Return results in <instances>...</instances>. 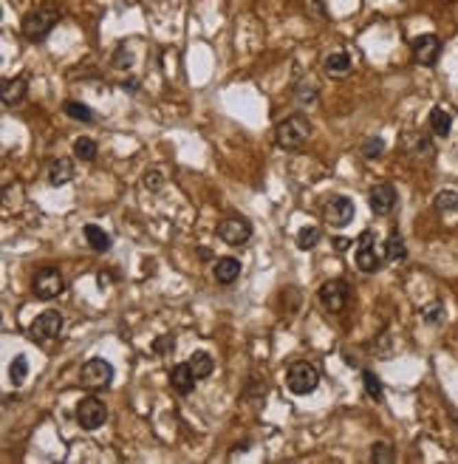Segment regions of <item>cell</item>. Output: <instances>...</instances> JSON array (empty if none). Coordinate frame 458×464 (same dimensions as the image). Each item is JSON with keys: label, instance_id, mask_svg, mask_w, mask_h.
<instances>
[{"label": "cell", "instance_id": "obj_28", "mask_svg": "<svg viewBox=\"0 0 458 464\" xmlns=\"http://www.w3.org/2000/svg\"><path fill=\"white\" fill-rule=\"evenodd\" d=\"M436 210H439V213H455V210H458V193L442 190V193L436 196Z\"/></svg>", "mask_w": 458, "mask_h": 464}, {"label": "cell", "instance_id": "obj_29", "mask_svg": "<svg viewBox=\"0 0 458 464\" xmlns=\"http://www.w3.org/2000/svg\"><path fill=\"white\" fill-rule=\"evenodd\" d=\"M396 456H394V448L387 445V442H376L374 450H371V461L374 464H391Z\"/></svg>", "mask_w": 458, "mask_h": 464}, {"label": "cell", "instance_id": "obj_9", "mask_svg": "<svg viewBox=\"0 0 458 464\" xmlns=\"http://www.w3.org/2000/svg\"><path fill=\"white\" fill-rule=\"evenodd\" d=\"M62 323H65V320H62L60 312H43V314H37V320L29 326V337H32L34 343H49V340L60 337Z\"/></svg>", "mask_w": 458, "mask_h": 464}, {"label": "cell", "instance_id": "obj_36", "mask_svg": "<svg viewBox=\"0 0 458 464\" xmlns=\"http://www.w3.org/2000/svg\"><path fill=\"white\" fill-rule=\"evenodd\" d=\"M348 244H354V241H348V238H337V241H334L337 252H346V249H348Z\"/></svg>", "mask_w": 458, "mask_h": 464}, {"label": "cell", "instance_id": "obj_4", "mask_svg": "<svg viewBox=\"0 0 458 464\" xmlns=\"http://www.w3.org/2000/svg\"><path fill=\"white\" fill-rule=\"evenodd\" d=\"M65 292V277L60 269L54 266H43L37 275H34V294L40 300H54Z\"/></svg>", "mask_w": 458, "mask_h": 464}, {"label": "cell", "instance_id": "obj_33", "mask_svg": "<svg viewBox=\"0 0 458 464\" xmlns=\"http://www.w3.org/2000/svg\"><path fill=\"white\" fill-rule=\"evenodd\" d=\"M424 320L427 323H442L444 320V303H430L424 309Z\"/></svg>", "mask_w": 458, "mask_h": 464}, {"label": "cell", "instance_id": "obj_20", "mask_svg": "<svg viewBox=\"0 0 458 464\" xmlns=\"http://www.w3.org/2000/svg\"><path fill=\"white\" fill-rule=\"evenodd\" d=\"M427 125H430V130L436 133V136H450V130H453V116H450L444 108H433L430 116H427Z\"/></svg>", "mask_w": 458, "mask_h": 464}, {"label": "cell", "instance_id": "obj_26", "mask_svg": "<svg viewBox=\"0 0 458 464\" xmlns=\"http://www.w3.org/2000/svg\"><path fill=\"white\" fill-rule=\"evenodd\" d=\"M9 377H12V382L14 385H23L26 382V377H29V360L26 357H14V362L9 365Z\"/></svg>", "mask_w": 458, "mask_h": 464}, {"label": "cell", "instance_id": "obj_10", "mask_svg": "<svg viewBox=\"0 0 458 464\" xmlns=\"http://www.w3.org/2000/svg\"><path fill=\"white\" fill-rule=\"evenodd\" d=\"M218 238L229 246H243L249 238H252V224L246 218H224L218 224Z\"/></svg>", "mask_w": 458, "mask_h": 464}, {"label": "cell", "instance_id": "obj_14", "mask_svg": "<svg viewBox=\"0 0 458 464\" xmlns=\"http://www.w3.org/2000/svg\"><path fill=\"white\" fill-rule=\"evenodd\" d=\"M195 382H198V377H195V371H193L190 362L173 365V371H170V385H173L176 393H181V397H190V393L195 391Z\"/></svg>", "mask_w": 458, "mask_h": 464}, {"label": "cell", "instance_id": "obj_3", "mask_svg": "<svg viewBox=\"0 0 458 464\" xmlns=\"http://www.w3.org/2000/svg\"><path fill=\"white\" fill-rule=\"evenodd\" d=\"M57 20H60V14L54 9H34V12H29L26 17H23V34L37 43L57 26Z\"/></svg>", "mask_w": 458, "mask_h": 464}, {"label": "cell", "instance_id": "obj_21", "mask_svg": "<svg viewBox=\"0 0 458 464\" xmlns=\"http://www.w3.org/2000/svg\"><path fill=\"white\" fill-rule=\"evenodd\" d=\"M62 111H65L68 119H77V122H85V125H91V122L97 119L94 111H91L85 102H77V100H68V102L62 105Z\"/></svg>", "mask_w": 458, "mask_h": 464}, {"label": "cell", "instance_id": "obj_32", "mask_svg": "<svg viewBox=\"0 0 458 464\" xmlns=\"http://www.w3.org/2000/svg\"><path fill=\"white\" fill-rule=\"evenodd\" d=\"M297 100H300L303 105H311V102L317 100L314 85H309V82H300V85H297Z\"/></svg>", "mask_w": 458, "mask_h": 464}, {"label": "cell", "instance_id": "obj_8", "mask_svg": "<svg viewBox=\"0 0 458 464\" xmlns=\"http://www.w3.org/2000/svg\"><path fill=\"white\" fill-rule=\"evenodd\" d=\"M105 419H108V408H105L102 399L85 397V399L77 405V422H80L82 430H97V428L105 425Z\"/></svg>", "mask_w": 458, "mask_h": 464}, {"label": "cell", "instance_id": "obj_38", "mask_svg": "<svg viewBox=\"0 0 458 464\" xmlns=\"http://www.w3.org/2000/svg\"><path fill=\"white\" fill-rule=\"evenodd\" d=\"M450 3H453V0H450Z\"/></svg>", "mask_w": 458, "mask_h": 464}, {"label": "cell", "instance_id": "obj_35", "mask_svg": "<svg viewBox=\"0 0 458 464\" xmlns=\"http://www.w3.org/2000/svg\"><path fill=\"white\" fill-rule=\"evenodd\" d=\"M306 9H311V12L317 14V20L326 17V14H323V6H320V0H306Z\"/></svg>", "mask_w": 458, "mask_h": 464}, {"label": "cell", "instance_id": "obj_2", "mask_svg": "<svg viewBox=\"0 0 458 464\" xmlns=\"http://www.w3.org/2000/svg\"><path fill=\"white\" fill-rule=\"evenodd\" d=\"M286 385H289L291 393H297V397H309V393H314L317 385H320L317 365H311V362H294L289 368V374H286Z\"/></svg>", "mask_w": 458, "mask_h": 464}, {"label": "cell", "instance_id": "obj_19", "mask_svg": "<svg viewBox=\"0 0 458 464\" xmlns=\"http://www.w3.org/2000/svg\"><path fill=\"white\" fill-rule=\"evenodd\" d=\"M85 241L91 244V249L94 252H110V246H113V238L108 235V232L102 229V227H97V224H85Z\"/></svg>", "mask_w": 458, "mask_h": 464}, {"label": "cell", "instance_id": "obj_25", "mask_svg": "<svg viewBox=\"0 0 458 464\" xmlns=\"http://www.w3.org/2000/svg\"><path fill=\"white\" fill-rule=\"evenodd\" d=\"M74 156L82 159V161H94L97 159V142L94 139H88V136H80L74 142Z\"/></svg>", "mask_w": 458, "mask_h": 464}, {"label": "cell", "instance_id": "obj_27", "mask_svg": "<svg viewBox=\"0 0 458 464\" xmlns=\"http://www.w3.org/2000/svg\"><path fill=\"white\" fill-rule=\"evenodd\" d=\"M320 235H323V232H320V227H303L300 232H297V246H300V249L306 252V249L317 246Z\"/></svg>", "mask_w": 458, "mask_h": 464}, {"label": "cell", "instance_id": "obj_12", "mask_svg": "<svg viewBox=\"0 0 458 464\" xmlns=\"http://www.w3.org/2000/svg\"><path fill=\"white\" fill-rule=\"evenodd\" d=\"M354 201L351 198H346V196H334L328 204H326V221L331 224V227H337V229H342V227H348L351 221H354Z\"/></svg>", "mask_w": 458, "mask_h": 464}, {"label": "cell", "instance_id": "obj_15", "mask_svg": "<svg viewBox=\"0 0 458 464\" xmlns=\"http://www.w3.org/2000/svg\"><path fill=\"white\" fill-rule=\"evenodd\" d=\"M213 275H215V281L221 283V286H232L238 277H241V261L238 258H218L215 261V266H213Z\"/></svg>", "mask_w": 458, "mask_h": 464}, {"label": "cell", "instance_id": "obj_7", "mask_svg": "<svg viewBox=\"0 0 458 464\" xmlns=\"http://www.w3.org/2000/svg\"><path fill=\"white\" fill-rule=\"evenodd\" d=\"M354 261H357L359 272H368V275L382 269V264H385V255H379V252H376V246H374V232H362V235H359Z\"/></svg>", "mask_w": 458, "mask_h": 464}, {"label": "cell", "instance_id": "obj_30", "mask_svg": "<svg viewBox=\"0 0 458 464\" xmlns=\"http://www.w3.org/2000/svg\"><path fill=\"white\" fill-rule=\"evenodd\" d=\"M382 150H385L382 139H376V136L365 139V145H362V156H365V159H376V156H382Z\"/></svg>", "mask_w": 458, "mask_h": 464}, {"label": "cell", "instance_id": "obj_13", "mask_svg": "<svg viewBox=\"0 0 458 464\" xmlns=\"http://www.w3.org/2000/svg\"><path fill=\"white\" fill-rule=\"evenodd\" d=\"M368 201H371V210L376 216H391L394 207H396V187L394 184H376L368 196Z\"/></svg>", "mask_w": 458, "mask_h": 464}, {"label": "cell", "instance_id": "obj_34", "mask_svg": "<svg viewBox=\"0 0 458 464\" xmlns=\"http://www.w3.org/2000/svg\"><path fill=\"white\" fill-rule=\"evenodd\" d=\"M153 348H156L158 354H162L165 348H176V343H173V337H162V340H156V345H153Z\"/></svg>", "mask_w": 458, "mask_h": 464}, {"label": "cell", "instance_id": "obj_5", "mask_svg": "<svg viewBox=\"0 0 458 464\" xmlns=\"http://www.w3.org/2000/svg\"><path fill=\"white\" fill-rule=\"evenodd\" d=\"M110 380H113V365H110L108 360H99V357L88 360V362L82 365V371H80V382H82L85 388H91V391L108 388Z\"/></svg>", "mask_w": 458, "mask_h": 464}, {"label": "cell", "instance_id": "obj_31", "mask_svg": "<svg viewBox=\"0 0 458 464\" xmlns=\"http://www.w3.org/2000/svg\"><path fill=\"white\" fill-rule=\"evenodd\" d=\"M142 181H145V187H147V190H153V193H156V190H162L165 176H162V170H147Z\"/></svg>", "mask_w": 458, "mask_h": 464}, {"label": "cell", "instance_id": "obj_22", "mask_svg": "<svg viewBox=\"0 0 458 464\" xmlns=\"http://www.w3.org/2000/svg\"><path fill=\"white\" fill-rule=\"evenodd\" d=\"M407 258V246H405V241H402V235H396V232H391L387 235V241H385V261H405Z\"/></svg>", "mask_w": 458, "mask_h": 464}, {"label": "cell", "instance_id": "obj_17", "mask_svg": "<svg viewBox=\"0 0 458 464\" xmlns=\"http://www.w3.org/2000/svg\"><path fill=\"white\" fill-rule=\"evenodd\" d=\"M74 178V161L71 159H54L49 165V184L51 187H62Z\"/></svg>", "mask_w": 458, "mask_h": 464}, {"label": "cell", "instance_id": "obj_6", "mask_svg": "<svg viewBox=\"0 0 458 464\" xmlns=\"http://www.w3.org/2000/svg\"><path fill=\"white\" fill-rule=\"evenodd\" d=\"M320 303H323V309L326 312H331V314H339L342 309L348 306V297H351V292H348V283L346 281H326L323 286H320Z\"/></svg>", "mask_w": 458, "mask_h": 464}, {"label": "cell", "instance_id": "obj_24", "mask_svg": "<svg viewBox=\"0 0 458 464\" xmlns=\"http://www.w3.org/2000/svg\"><path fill=\"white\" fill-rule=\"evenodd\" d=\"M362 385H365V393H368L371 399L382 402L385 391H382V382H379V377L374 374V371H362Z\"/></svg>", "mask_w": 458, "mask_h": 464}, {"label": "cell", "instance_id": "obj_16", "mask_svg": "<svg viewBox=\"0 0 458 464\" xmlns=\"http://www.w3.org/2000/svg\"><path fill=\"white\" fill-rule=\"evenodd\" d=\"M26 91H29V85H26V77H14V80H6L3 85H0V100H3V105H17V102H23L26 100Z\"/></svg>", "mask_w": 458, "mask_h": 464}, {"label": "cell", "instance_id": "obj_11", "mask_svg": "<svg viewBox=\"0 0 458 464\" xmlns=\"http://www.w3.org/2000/svg\"><path fill=\"white\" fill-rule=\"evenodd\" d=\"M439 54H442V40L436 34H419L413 40V60L419 65H436L439 62Z\"/></svg>", "mask_w": 458, "mask_h": 464}, {"label": "cell", "instance_id": "obj_23", "mask_svg": "<svg viewBox=\"0 0 458 464\" xmlns=\"http://www.w3.org/2000/svg\"><path fill=\"white\" fill-rule=\"evenodd\" d=\"M187 362L193 365V371H195V377H198V380H207L213 371H215V362H213V357H210L207 351H195Z\"/></svg>", "mask_w": 458, "mask_h": 464}, {"label": "cell", "instance_id": "obj_37", "mask_svg": "<svg viewBox=\"0 0 458 464\" xmlns=\"http://www.w3.org/2000/svg\"><path fill=\"white\" fill-rule=\"evenodd\" d=\"M136 85H139L136 80H125V82H122V88H125V91H136Z\"/></svg>", "mask_w": 458, "mask_h": 464}, {"label": "cell", "instance_id": "obj_1", "mask_svg": "<svg viewBox=\"0 0 458 464\" xmlns=\"http://www.w3.org/2000/svg\"><path fill=\"white\" fill-rule=\"evenodd\" d=\"M309 136H311V122L306 119V116L294 113L278 125V130H274V142H278V148H283V150H297L309 142Z\"/></svg>", "mask_w": 458, "mask_h": 464}, {"label": "cell", "instance_id": "obj_18", "mask_svg": "<svg viewBox=\"0 0 458 464\" xmlns=\"http://www.w3.org/2000/svg\"><path fill=\"white\" fill-rule=\"evenodd\" d=\"M351 65H354V60H351L348 51H334V54L326 57L323 68H326L328 77H348L351 74Z\"/></svg>", "mask_w": 458, "mask_h": 464}]
</instances>
